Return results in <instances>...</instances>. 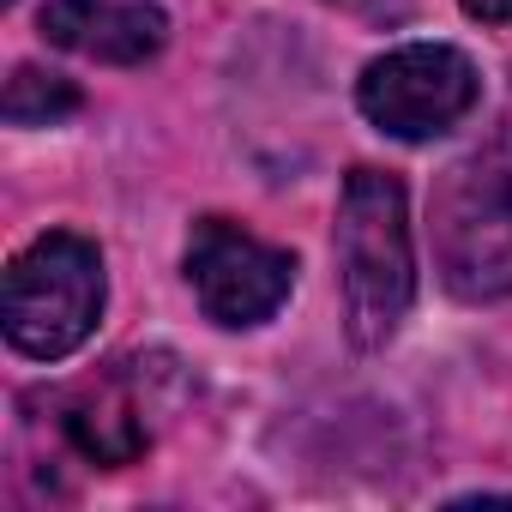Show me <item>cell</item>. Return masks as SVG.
Segmentation results:
<instances>
[{
	"label": "cell",
	"instance_id": "6da1fadb",
	"mask_svg": "<svg viewBox=\"0 0 512 512\" xmlns=\"http://www.w3.org/2000/svg\"><path fill=\"white\" fill-rule=\"evenodd\" d=\"M338 278H344V320L362 350H380L416 296L410 260V217L404 187L380 169H356L338 205Z\"/></svg>",
	"mask_w": 512,
	"mask_h": 512
},
{
	"label": "cell",
	"instance_id": "7a4b0ae2",
	"mask_svg": "<svg viewBox=\"0 0 512 512\" xmlns=\"http://www.w3.org/2000/svg\"><path fill=\"white\" fill-rule=\"evenodd\" d=\"M434 253L458 296H512V133L464 157L434 193Z\"/></svg>",
	"mask_w": 512,
	"mask_h": 512
},
{
	"label": "cell",
	"instance_id": "3957f363",
	"mask_svg": "<svg viewBox=\"0 0 512 512\" xmlns=\"http://www.w3.org/2000/svg\"><path fill=\"white\" fill-rule=\"evenodd\" d=\"M103 314V260L85 235H43L7 272V338L19 356H73Z\"/></svg>",
	"mask_w": 512,
	"mask_h": 512
},
{
	"label": "cell",
	"instance_id": "277c9868",
	"mask_svg": "<svg viewBox=\"0 0 512 512\" xmlns=\"http://www.w3.org/2000/svg\"><path fill=\"white\" fill-rule=\"evenodd\" d=\"M476 67L470 55L446 49V43H410L392 49L386 61H374L362 73V115L392 133V139H434L446 127H458L476 109Z\"/></svg>",
	"mask_w": 512,
	"mask_h": 512
},
{
	"label": "cell",
	"instance_id": "5b68a950",
	"mask_svg": "<svg viewBox=\"0 0 512 512\" xmlns=\"http://www.w3.org/2000/svg\"><path fill=\"white\" fill-rule=\"evenodd\" d=\"M187 278L205 302L211 320L223 326H260L284 308L290 284H296V260L284 247L247 235L223 217H205L187 241Z\"/></svg>",
	"mask_w": 512,
	"mask_h": 512
},
{
	"label": "cell",
	"instance_id": "8992f818",
	"mask_svg": "<svg viewBox=\"0 0 512 512\" xmlns=\"http://www.w3.org/2000/svg\"><path fill=\"white\" fill-rule=\"evenodd\" d=\"M43 37L73 55L109 61V67H139L163 49L169 19L157 7H145V0H49Z\"/></svg>",
	"mask_w": 512,
	"mask_h": 512
},
{
	"label": "cell",
	"instance_id": "52a82bcc",
	"mask_svg": "<svg viewBox=\"0 0 512 512\" xmlns=\"http://www.w3.org/2000/svg\"><path fill=\"white\" fill-rule=\"evenodd\" d=\"M67 434H73V446H79L85 458H97V464H133V458L145 452L139 404H133L115 380H103V386H91V392L73 398Z\"/></svg>",
	"mask_w": 512,
	"mask_h": 512
},
{
	"label": "cell",
	"instance_id": "ba28073f",
	"mask_svg": "<svg viewBox=\"0 0 512 512\" xmlns=\"http://www.w3.org/2000/svg\"><path fill=\"white\" fill-rule=\"evenodd\" d=\"M79 109V91L55 73H37V67H19L13 85H7V121L13 127H49L61 115Z\"/></svg>",
	"mask_w": 512,
	"mask_h": 512
},
{
	"label": "cell",
	"instance_id": "9c48e42d",
	"mask_svg": "<svg viewBox=\"0 0 512 512\" xmlns=\"http://www.w3.org/2000/svg\"><path fill=\"white\" fill-rule=\"evenodd\" d=\"M464 13H476V19H488V25H506V19H512V0H464Z\"/></svg>",
	"mask_w": 512,
	"mask_h": 512
}]
</instances>
